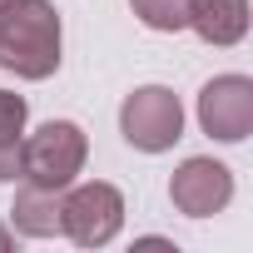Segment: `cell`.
<instances>
[{
  "instance_id": "1",
  "label": "cell",
  "mask_w": 253,
  "mask_h": 253,
  "mask_svg": "<svg viewBox=\"0 0 253 253\" xmlns=\"http://www.w3.org/2000/svg\"><path fill=\"white\" fill-rule=\"evenodd\" d=\"M0 65L20 80H50L60 70V10L50 0H10L0 10Z\"/></svg>"
},
{
  "instance_id": "2",
  "label": "cell",
  "mask_w": 253,
  "mask_h": 253,
  "mask_svg": "<svg viewBox=\"0 0 253 253\" xmlns=\"http://www.w3.org/2000/svg\"><path fill=\"white\" fill-rule=\"evenodd\" d=\"M89 139L75 119H50L30 139H20V179L35 189H70L75 174L84 169Z\"/></svg>"
},
{
  "instance_id": "3",
  "label": "cell",
  "mask_w": 253,
  "mask_h": 253,
  "mask_svg": "<svg viewBox=\"0 0 253 253\" xmlns=\"http://www.w3.org/2000/svg\"><path fill=\"white\" fill-rule=\"evenodd\" d=\"M119 134L139 154H164L184 139V104L164 84H139L119 104Z\"/></svg>"
},
{
  "instance_id": "4",
  "label": "cell",
  "mask_w": 253,
  "mask_h": 253,
  "mask_svg": "<svg viewBox=\"0 0 253 253\" xmlns=\"http://www.w3.org/2000/svg\"><path fill=\"white\" fill-rule=\"evenodd\" d=\"M124 228V194L104 179L80 184L60 194V233H70L80 248H104Z\"/></svg>"
},
{
  "instance_id": "5",
  "label": "cell",
  "mask_w": 253,
  "mask_h": 253,
  "mask_svg": "<svg viewBox=\"0 0 253 253\" xmlns=\"http://www.w3.org/2000/svg\"><path fill=\"white\" fill-rule=\"evenodd\" d=\"M199 124L218 144H243L253 134V80L248 75H218L199 89Z\"/></svg>"
},
{
  "instance_id": "6",
  "label": "cell",
  "mask_w": 253,
  "mask_h": 253,
  "mask_svg": "<svg viewBox=\"0 0 253 253\" xmlns=\"http://www.w3.org/2000/svg\"><path fill=\"white\" fill-rule=\"evenodd\" d=\"M169 199H174V209L189 213V218H213V213H223L228 199H233V174H228V164L194 154V159H184V164L174 169Z\"/></svg>"
},
{
  "instance_id": "7",
  "label": "cell",
  "mask_w": 253,
  "mask_h": 253,
  "mask_svg": "<svg viewBox=\"0 0 253 253\" xmlns=\"http://www.w3.org/2000/svg\"><path fill=\"white\" fill-rule=\"evenodd\" d=\"M189 30L209 45H238L248 35V0H194Z\"/></svg>"
},
{
  "instance_id": "8",
  "label": "cell",
  "mask_w": 253,
  "mask_h": 253,
  "mask_svg": "<svg viewBox=\"0 0 253 253\" xmlns=\"http://www.w3.org/2000/svg\"><path fill=\"white\" fill-rule=\"evenodd\" d=\"M60 194L65 189H35V184H25L15 194V209H10L15 233H25V238H55L60 233Z\"/></svg>"
},
{
  "instance_id": "9",
  "label": "cell",
  "mask_w": 253,
  "mask_h": 253,
  "mask_svg": "<svg viewBox=\"0 0 253 253\" xmlns=\"http://www.w3.org/2000/svg\"><path fill=\"white\" fill-rule=\"evenodd\" d=\"M25 119H30L25 94L0 89V184H15V179H20V139H25Z\"/></svg>"
},
{
  "instance_id": "10",
  "label": "cell",
  "mask_w": 253,
  "mask_h": 253,
  "mask_svg": "<svg viewBox=\"0 0 253 253\" xmlns=\"http://www.w3.org/2000/svg\"><path fill=\"white\" fill-rule=\"evenodd\" d=\"M189 5H194V0H129V10L149 30H164V35H174V30L189 25Z\"/></svg>"
},
{
  "instance_id": "11",
  "label": "cell",
  "mask_w": 253,
  "mask_h": 253,
  "mask_svg": "<svg viewBox=\"0 0 253 253\" xmlns=\"http://www.w3.org/2000/svg\"><path fill=\"white\" fill-rule=\"evenodd\" d=\"M0 248H10V228H0Z\"/></svg>"
},
{
  "instance_id": "12",
  "label": "cell",
  "mask_w": 253,
  "mask_h": 253,
  "mask_svg": "<svg viewBox=\"0 0 253 253\" xmlns=\"http://www.w3.org/2000/svg\"><path fill=\"white\" fill-rule=\"evenodd\" d=\"M5 5H10V0H0V10H5Z\"/></svg>"
}]
</instances>
